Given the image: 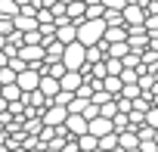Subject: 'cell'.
Returning a JSON list of instances; mask_svg holds the SVG:
<instances>
[{"label":"cell","mask_w":158,"mask_h":152,"mask_svg":"<svg viewBox=\"0 0 158 152\" xmlns=\"http://www.w3.org/2000/svg\"><path fill=\"white\" fill-rule=\"evenodd\" d=\"M22 16V6L16 3V0H0V19H19Z\"/></svg>","instance_id":"obj_11"},{"label":"cell","mask_w":158,"mask_h":152,"mask_svg":"<svg viewBox=\"0 0 158 152\" xmlns=\"http://www.w3.org/2000/svg\"><path fill=\"white\" fill-rule=\"evenodd\" d=\"M90 133H93L96 140H106V137H112V133H115V124H112L109 118H102V115H99L96 121H90Z\"/></svg>","instance_id":"obj_8"},{"label":"cell","mask_w":158,"mask_h":152,"mask_svg":"<svg viewBox=\"0 0 158 152\" xmlns=\"http://www.w3.org/2000/svg\"><path fill=\"white\" fill-rule=\"evenodd\" d=\"M155 143H158V130H155Z\"/></svg>","instance_id":"obj_27"},{"label":"cell","mask_w":158,"mask_h":152,"mask_svg":"<svg viewBox=\"0 0 158 152\" xmlns=\"http://www.w3.org/2000/svg\"><path fill=\"white\" fill-rule=\"evenodd\" d=\"M112 124H115V133H124V130H130V115H124V112H118Z\"/></svg>","instance_id":"obj_16"},{"label":"cell","mask_w":158,"mask_h":152,"mask_svg":"<svg viewBox=\"0 0 158 152\" xmlns=\"http://www.w3.org/2000/svg\"><path fill=\"white\" fill-rule=\"evenodd\" d=\"M62 65H65L68 71H84V68H87V47H81V44H71V47H65Z\"/></svg>","instance_id":"obj_2"},{"label":"cell","mask_w":158,"mask_h":152,"mask_svg":"<svg viewBox=\"0 0 158 152\" xmlns=\"http://www.w3.org/2000/svg\"><path fill=\"white\" fill-rule=\"evenodd\" d=\"M146 19H149V16H146L143 6H127V10H124V22H127V28H143Z\"/></svg>","instance_id":"obj_7"},{"label":"cell","mask_w":158,"mask_h":152,"mask_svg":"<svg viewBox=\"0 0 158 152\" xmlns=\"http://www.w3.org/2000/svg\"><path fill=\"white\" fill-rule=\"evenodd\" d=\"M59 3H65V6H68V3H77V0H59Z\"/></svg>","instance_id":"obj_25"},{"label":"cell","mask_w":158,"mask_h":152,"mask_svg":"<svg viewBox=\"0 0 158 152\" xmlns=\"http://www.w3.org/2000/svg\"><path fill=\"white\" fill-rule=\"evenodd\" d=\"M10 152H28V149H22V146H16V149H10Z\"/></svg>","instance_id":"obj_24"},{"label":"cell","mask_w":158,"mask_h":152,"mask_svg":"<svg viewBox=\"0 0 158 152\" xmlns=\"http://www.w3.org/2000/svg\"><path fill=\"white\" fill-rule=\"evenodd\" d=\"M118 146H121L124 152H133V149H139V133H136V127H130V130L118 133Z\"/></svg>","instance_id":"obj_9"},{"label":"cell","mask_w":158,"mask_h":152,"mask_svg":"<svg viewBox=\"0 0 158 152\" xmlns=\"http://www.w3.org/2000/svg\"><path fill=\"white\" fill-rule=\"evenodd\" d=\"M155 81H158V68H155Z\"/></svg>","instance_id":"obj_26"},{"label":"cell","mask_w":158,"mask_h":152,"mask_svg":"<svg viewBox=\"0 0 158 152\" xmlns=\"http://www.w3.org/2000/svg\"><path fill=\"white\" fill-rule=\"evenodd\" d=\"M16 3H19V6H28V3H34V0H16Z\"/></svg>","instance_id":"obj_23"},{"label":"cell","mask_w":158,"mask_h":152,"mask_svg":"<svg viewBox=\"0 0 158 152\" xmlns=\"http://www.w3.org/2000/svg\"><path fill=\"white\" fill-rule=\"evenodd\" d=\"M40 93H44L47 99H56V96L62 93V84H59L56 78H50V74H44V78H40Z\"/></svg>","instance_id":"obj_10"},{"label":"cell","mask_w":158,"mask_h":152,"mask_svg":"<svg viewBox=\"0 0 158 152\" xmlns=\"http://www.w3.org/2000/svg\"><path fill=\"white\" fill-rule=\"evenodd\" d=\"M106 31H109L106 19L84 22V25H77V44H81V47H87V50H93V47H99V44L106 40Z\"/></svg>","instance_id":"obj_1"},{"label":"cell","mask_w":158,"mask_h":152,"mask_svg":"<svg viewBox=\"0 0 158 152\" xmlns=\"http://www.w3.org/2000/svg\"><path fill=\"white\" fill-rule=\"evenodd\" d=\"M13 31H16V22H13V19H0V37H6V40H10Z\"/></svg>","instance_id":"obj_20"},{"label":"cell","mask_w":158,"mask_h":152,"mask_svg":"<svg viewBox=\"0 0 158 152\" xmlns=\"http://www.w3.org/2000/svg\"><path fill=\"white\" fill-rule=\"evenodd\" d=\"M127 40H130V31H127V28H109V31H106V44H109V47L127 44Z\"/></svg>","instance_id":"obj_12"},{"label":"cell","mask_w":158,"mask_h":152,"mask_svg":"<svg viewBox=\"0 0 158 152\" xmlns=\"http://www.w3.org/2000/svg\"><path fill=\"white\" fill-rule=\"evenodd\" d=\"M47 127H65V121H68V109H62V106H50L47 112H44V118H40Z\"/></svg>","instance_id":"obj_5"},{"label":"cell","mask_w":158,"mask_h":152,"mask_svg":"<svg viewBox=\"0 0 158 152\" xmlns=\"http://www.w3.org/2000/svg\"><path fill=\"white\" fill-rule=\"evenodd\" d=\"M87 106H90V99H81V96H74V103L68 106V115H84V112H87Z\"/></svg>","instance_id":"obj_17"},{"label":"cell","mask_w":158,"mask_h":152,"mask_svg":"<svg viewBox=\"0 0 158 152\" xmlns=\"http://www.w3.org/2000/svg\"><path fill=\"white\" fill-rule=\"evenodd\" d=\"M37 28H40L37 19H28V16H19V19H16V31H19V34H31V31H37Z\"/></svg>","instance_id":"obj_13"},{"label":"cell","mask_w":158,"mask_h":152,"mask_svg":"<svg viewBox=\"0 0 158 152\" xmlns=\"http://www.w3.org/2000/svg\"><path fill=\"white\" fill-rule=\"evenodd\" d=\"M10 68H13V71H16V74H22V71H28V62H25V59H22V56H16V59H13V62H10Z\"/></svg>","instance_id":"obj_21"},{"label":"cell","mask_w":158,"mask_h":152,"mask_svg":"<svg viewBox=\"0 0 158 152\" xmlns=\"http://www.w3.org/2000/svg\"><path fill=\"white\" fill-rule=\"evenodd\" d=\"M121 90H124V84H121V78H112V74H109V78H106V93L109 96H121Z\"/></svg>","instance_id":"obj_15"},{"label":"cell","mask_w":158,"mask_h":152,"mask_svg":"<svg viewBox=\"0 0 158 152\" xmlns=\"http://www.w3.org/2000/svg\"><path fill=\"white\" fill-rule=\"evenodd\" d=\"M84 133H90V121H87L84 115H68V121H65V137L81 140Z\"/></svg>","instance_id":"obj_3"},{"label":"cell","mask_w":158,"mask_h":152,"mask_svg":"<svg viewBox=\"0 0 158 152\" xmlns=\"http://www.w3.org/2000/svg\"><path fill=\"white\" fill-rule=\"evenodd\" d=\"M77 146H81V152H96V149H99V140H96L93 133H84L81 140H77Z\"/></svg>","instance_id":"obj_14"},{"label":"cell","mask_w":158,"mask_h":152,"mask_svg":"<svg viewBox=\"0 0 158 152\" xmlns=\"http://www.w3.org/2000/svg\"><path fill=\"white\" fill-rule=\"evenodd\" d=\"M40 78H44V74L40 71H34V68H28V71H22L19 74V90L22 93H34V90H40Z\"/></svg>","instance_id":"obj_4"},{"label":"cell","mask_w":158,"mask_h":152,"mask_svg":"<svg viewBox=\"0 0 158 152\" xmlns=\"http://www.w3.org/2000/svg\"><path fill=\"white\" fill-rule=\"evenodd\" d=\"M146 124L158 130V106H152V109H149V115H146Z\"/></svg>","instance_id":"obj_22"},{"label":"cell","mask_w":158,"mask_h":152,"mask_svg":"<svg viewBox=\"0 0 158 152\" xmlns=\"http://www.w3.org/2000/svg\"><path fill=\"white\" fill-rule=\"evenodd\" d=\"M139 93H143V90H139V84H124V90H121V96H124V99H130V103H136V99H139Z\"/></svg>","instance_id":"obj_18"},{"label":"cell","mask_w":158,"mask_h":152,"mask_svg":"<svg viewBox=\"0 0 158 152\" xmlns=\"http://www.w3.org/2000/svg\"><path fill=\"white\" fill-rule=\"evenodd\" d=\"M19 81V74L13 71V68H0V84L3 87H10V84H16Z\"/></svg>","instance_id":"obj_19"},{"label":"cell","mask_w":158,"mask_h":152,"mask_svg":"<svg viewBox=\"0 0 158 152\" xmlns=\"http://www.w3.org/2000/svg\"><path fill=\"white\" fill-rule=\"evenodd\" d=\"M59 84H62L65 93H74V96H77V90H81L87 81H84V74H81V71H65V78H62Z\"/></svg>","instance_id":"obj_6"},{"label":"cell","mask_w":158,"mask_h":152,"mask_svg":"<svg viewBox=\"0 0 158 152\" xmlns=\"http://www.w3.org/2000/svg\"><path fill=\"white\" fill-rule=\"evenodd\" d=\"M133 152H143V149H133Z\"/></svg>","instance_id":"obj_28"}]
</instances>
